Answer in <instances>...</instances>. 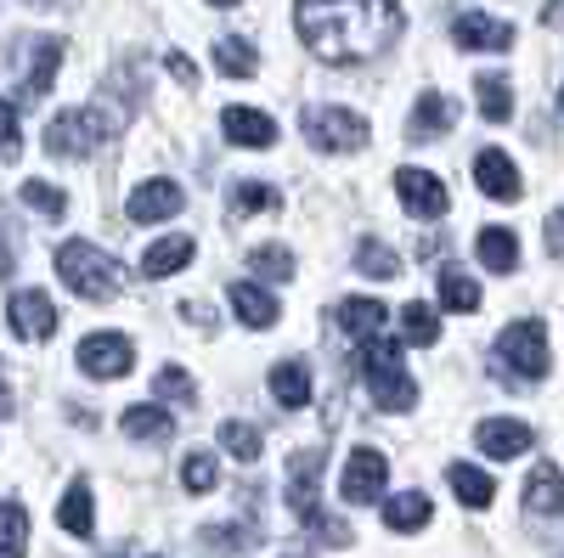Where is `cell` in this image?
<instances>
[{"instance_id":"7dc6e473","label":"cell","mask_w":564,"mask_h":558,"mask_svg":"<svg viewBox=\"0 0 564 558\" xmlns=\"http://www.w3.org/2000/svg\"><path fill=\"white\" fill-rule=\"evenodd\" d=\"M209 7H238V0H209Z\"/></svg>"},{"instance_id":"e575fe53","label":"cell","mask_w":564,"mask_h":558,"mask_svg":"<svg viewBox=\"0 0 564 558\" xmlns=\"http://www.w3.org/2000/svg\"><path fill=\"white\" fill-rule=\"evenodd\" d=\"M231 209L238 215H271V209H282V193L276 186H260V180H238L231 186Z\"/></svg>"},{"instance_id":"836d02e7","label":"cell","mask_w":564,"mask_h":558,"mask_svg":"<svg viewBox=\"0 0 564 558\" xmlns=\"http://www.w3.org/2000/svg\"><path fill=\"white\" fill-rule=\"evenodd\" d=\"M249 271L265 276V283H289V276H294V254L282 243H260V249H249Z\"/></svg>"},{"instance_id":"6da1fadb","label":"cell","mask_w":564,"mask_h":558,"mask_svg":"<svg viewBox=\"0 0 564 558\" xmlns=\"http://www.w3.org/2000/svg\"><path fill=\"white\" fill-rule=\"evenodd\" d=\"M300 40L322 63H372L384 57L401 34V7L395 0H294Z\"/></svg>"},{"instance_id":"d6a6232c","label":"cell","mask_w":564,"mask_h":558,"mask_svg":"<svg viewBox=\"0 0 564 558\" xmlns=\"http://www.w3.org/2000/svg\"><path fill=\"white\" fill-rule=\"evenodd\" d=\"M401 328H406V344H417V350L441 344V316L423 305V299H412V305L401 310Z\"/></svg>"},{"instance_id":"8992f818","label":"cell","mask_w":564,"mask_h":558,"mask_svg":"<svg viewBox=\"0 0 564 558\" xmlns=\"http://www.w3.org/2000/svg\"><path fill=\"white\" fill-rule=\"evenodd\" d=\"M322 462H327V451L322 446H311V451H294L289 457V507H294V519L300 525H311L316 536H327V541H350L345 530H334V519L322 514V502H316V474H322Z\"/></svg>"},{"instance_id":"d590c367","label":"cell","mask_w":564,"mask_h":558,"mask_svg":"<svg viewBox=\"0 0 564 558\" xmlns=\"http://www.w3.org/2000/svg\"><path fill=\"white\" fill-rule=\"evenodd\" d=\"M220 446L238 457V462H254L260 451H265V440H260V429L254 424H243V417H231V424H220Z\"/></svg>"},{"instance_id":"5bb4252c","label":"cell","mask_w":564,"mask_h":558,"mask_svg":"<svg viewBox=\"0 0 564 558\" xmlns=\"http://www.w3.org/2000/svg\"><path fill=\"white\" fill-rule=\"evenodd\" d=\"M452 40L463 45V52H508L513 45V29L502 18H486V12H463L452 23Z\"/></svg>"},{"instance_id":"9a60e30c","label":"cell","mask_w":564,"mask_h":558,"mask_svg":"<svg viewBox=\"0 0 564 558\" xmlns=\"http://www.w3.org/2000/svg\"><path fill=\"white\" fill-rule=\"evenodd\" d=\"M531 424H520V417H486V424L475 429V446L486 451V457H520V451H531Z\"/></svg>"},{"instance_id":"30bf717a","label":"cell","mask_w":564,"mask_h":558,"mask_svg":"<svg viewBox=\"0 0 564 558\" xmlns=\"http://www.w3.org/2000/svg\"><path fill=\"white\" fill-rule=\"evenodd\" d=\"M130 366H135V344L124 333H90L79 344V372H90V379H124Z\"/></svg>"},{"instance_id":"d6986e66","label":"cell","mask_w":564,"mask_h":558,"mask_svg":"<svg viewBox=\"0 0 564 558\" xmlns=\"http://www.w3.org/2000/svg\"><path fill=\"white\" fill-rule=\"evenodd\" d=\"M193 254H198V243L193 238H159L153 249H141V276H175V271H186L193 265Z\"/></svg>"},{"instance_id":"4fadbf2b","label":"cell","mask_w":564,"mask_h":558,"mask_svg":"<svg viewBox=\"0 0 564 558\" xmlns=\"http://www.w3.org/2000/svg\"><path fill=\"white\" fill-rule=\"evenodd\" d=\"M7 321H12V333H18V339L45 344V339L57 333V305L45 299L40 288H29V294H18V299L7 305Z\"/></svg>"},{"instance_id":"ab89813d","label":"cell","mask_w":564,"mask_h":558,"mask_svg":"<svg viewBox=\"0 0 564 558\" xmlns=\"http://www.w3.org/2000/svg\"><path fill=\"white\" fill-rule=\"evenodd\" d=\"M153 390H159L164 401H175V406H193V401H198V390H193V372H181V366H164L159 379H153Z\"/></svg>"},{"instance_id":"d4e9b609","label":"cell","mask_w":564,"mask_h":558,"mask_svg":"<svg viewBox=\"0 0 564 558\" xmlns=\"http://www.w3.org/2000/svg\"><path fill=\"white\" fill-rule=\"evenodd\" d=\"M480 283H475V276H468L463 265H441V305L446 310H457V316H475L480 310Z\"/></svg>"},{"instance_id":"7bdbcfd3","label":"cell","mask_w":564,"mask_h":558,"mask_svg":"<svg viewBox=\"0 0 564 558\" xmlns=\"http://www.w3.org/2000/svg\"><path fill=\"white\" fill-rule=\"evenodd\" d=\"M547 249H553V254H564V209H553V215H547Z\"/></svg>"},{"instance_id":"4dcf8cb0","label":"cell","mask_w":564,"mask_h":558,"mask_svg":"<svg viewBox=\"0 0 564 558\" xmlns=\"http://www.w3.org/2000/svg\"><path fill=\"white\" fill-rule=\"evenodd\" d=\"M475 97H480V113L491 124H508L513 119V90H508L502 74H475Z\"/></svg>"},{"instance_id":"f546056e","label":"cell","mask_w":564,"mask_h":558,"mask_svg":"<svg viewBox=\"0 0 564 558\" xmlns=\"http://www.w3.org/2000/svg\"><path fill=\"white\" fill-rule=\"evenodd\" d=\"M215 68H220L226 79H249V74L260 68V52H254L249 40L226 34V40H215Z\"/></svg>"},{"instance_id":"2e32d148","label":"cell","mask_w":564,"mask_h":558,"mask_svg":"<svg viewBox=\"0 0 564 558\" xmlns=\"http://www.w3.org/2000/svg\"><path fill=\"white\" fill-rule=\"evenodd\" d=\"M220 130H226L231 147H276V124L260 108H226L220 113Z\"/></svg>"},{"instance_id":"3957f363","label":"cell","mask_w":564,"mask_h":558,"mask_svg":"<svg viewBox=\"0 0 564 558\" xmlns=\"http://www.w3.org/2000/svg\"><path fill=\"white\" fill-rule=\"evenodd\" d=\"M547 328L542 321H508L502 339H497V372L508 384H542L547 379Z\"/></svg>"},{"instance_id":"7402d4cb","label":"cell","mask_w":564,"mask_h":558,"mask_svg":"<svg viewBox=\"0 0 564 558\" xmlns=\"http://www.w3.org/2000/svg\"><path fill=\"white\" fill-rule=\"evenodd\" d=\"M384 525L401 530V536H412V530H423V525H435V502L423 496V491H401V496L384 502Z\"/></svg>"},{"instance_id":"f35d334b","label":"cell","mask_w":564,"mask_h":558,"mask_svg":"<svg viewBox=\"0 0 564 558\" xmlns=\"http://www.w3.org/2000/svg\"><path fill=\"white\" fill-rule=\"evenodd\" d=\"M356 271H361V276H384V283H390V276H395L401 265H395V254H390L379 238H367V243L356 249Z\"/></svg>"},{"instance_id":"cb8c5ba5","label":"cell","mask_w":564,"mask_h":558,"mask_svg":"<svg viewBox=\"0 0 564 558\" xmlns=\"http://www.w3.org/2000/svg\"><path fill=\"white\" fill-rule=\"evenodd\" d=\"M452 119H457V108L441 97V90H423L406 130H412V142H423V135H446V130H452Z\"/></svg>"},{"instance_id":"c3c4849f","label":"cell","mask_w":564,"mask_h":558,"mask_svg":"<svg viewBox=\"0 0 564 558\" xmlns=\"http://www.w3.org/2000/svg\"><path fill=\"white\" fill-rule=\"evenodd\" d=\"M34 7H52V0H34Z\"/></svg>"},{"instance_id":"7c38bea8","label":"cell","mask_w":564,"mask_h":558,"mask_svg":"<svg viewBox=\"0 0 564 558\" xmlns=\"http://www.w3.org/2000/svg\"><path fill=\"white\" fill-rule=\"evenodd\" d=\"M468 169H475V186H480V193L497 198V204H513V198H520V186H525V180H520V164H513L502 147H480Z\"/></svg>"},{"instance_id":"9c48e42d","label":"cell","mask_w":564,"mask_h":558,"mask_svg":"<svg viewBox=\"0 0 564 558\" xmlns=\"http://www.w3.org/2000/svg\"><path fill=\"white\" fill-rule=\"evenodd\" d=\"M395 193H401V209L417 215V220H441V215L452 209L446 180L430 175V169H395Z\"/></svg>"},{"instance_id":"7a4b0ae2","label":"cell","mask_w":564,"mask_h":558,"mask_svg":"<svg viewBox=\"0 0 564 558\" xmlns=\"http://www.w3.org/2000/svg\"><path fill=\"white\" fill-rule=\"evenodd\" d=\"M57 276L85 299V305H108L119 288H124V265L113 254H102L97 243H85V238H68L57 243Z\"/></svg>"},{"instance_id":"83f0119b","label":"cell","mask_w":564,"mask_h":558,"mask_svg":"<svg viewBox=\"0 0 564 558\" xmlns=\"http://www.w3.org/2000/svg\"><path fill=\"white\" fill-rule=\"evenodd\" d=\"M57 519H63L68 536H90V530H97V507H90V485H85V480H74V485L63 491Z\"/></svg>"},{"instance_id":"44dd1931","label":"cell","mask_w":564,"mask_h":558,"mask_svg":"<svg viewBox=\"0 0 564 558\" xmlns=\"http://www.w3.org/2000/svg\"><path fill=\"white\" fill-rule=\"evenodd\" d=\"M271 401L276 406H311V361H276L271 366Z\"/></svg>"},{"instance_id":"ee69618b","label":"cell","mask_w":564,"mask_h":558,"mask_svg":"<svg viewBox=\"0 0 564 558\" xmlns=\"http://www.w3.org/2000/svg\"><path fill=\"white\" fill-rule=\"evenodd\" d=\"M170 74H175V79H181V85H193V79H198V68H193V63H186V57H181V52H175V57H170Z\"/></svg>"},{"instance_id":"277c9868","label":"cell","mask_w":564,"mask_h":558,"mask_svg":"<svg viewBox=\"0 0 564 558\" xmlns=\"http://www.w3.org/2000/svg\"><path fill=\"white\" fill-rule=\"evenodd\" d=\"M361 372H367V390L384 412H412L417 406V379L401 366V344L390 339H372L361 344Z\"/></svg>"},{"instance_id":"ba28073f","label":"cell","mask_w":564,"mask_h":558,"mask_svg":"<svg viewBox=\"0 0 564 558\" xmlns=\"http://www.w3.org/2000/svg\"><path fill=\"white\" fill-rule=\"evenodd\" d=\"M384 480H390V462H384V451L356 446V451H350V462H345V480H339V491H345V502L367 507V502H384Z\"/></svg>"},{"instance_id":"484cf974","label":"cell","mask_w":564,"mask_h":558,"mask_svg":"<svg viewBox=\"0 0 564 558\" xmlns=\"http://www.w3.org/2000/svg\"><path fill=\"white\" fill-rule=\"evenodd\" d=\"M119 429H124L130 440H159V446H164V440L175 435V417L153 401V406H130V412L119 417Z\"/></svg>"},{"instance_id":"5b68a950","label":"cell","mask_w":564,"mask_h":558,"mask_svg":"<svg viewBox=\"0 0 564 558\" xmlns=\"http://www.w3.org/2000/svg\"><path fill=\"white\" fill-rule=\"evenodd\" d=\"M119 130L113 113L102 108H74V113H57L52 124H45V153L52 158H90L108 135Z\"/></svg>"},{"instance_id":"4316f807","label":"cell","mask_w":564,"mask_h":558,"mask_svg":"<svg viewBox=\"0 0 564 558\" xmlns=\"http://www.w3.org/2000/svg\"><path fill=\"white\" fill-rule=\"evenodd\" d=\"M475 254H480L486 271H513V265H520V238H513L508 226H486L475 238Z\"/></svg>"},{"instance_id":"ffe728a7","label":"cell","mask_w":564,"mask_h":558,"mask_svg":"<svg viewBox=\"0 0 564 558\" xmlns=\"http://www.w3.org/2000/svg\"><path fill=\"white\" fill-rule=\"evenodd\" d=\"M339 328H345L356 344L384 339V299H339Z\"/></svg>"},{"instance_id":"f6af8a7d","label":"cell","mask_w":564,"mask_h":558,"mask_svg":"<svg viewBox=\"0 0 564 558\" xmlns=\"http://www.w3.org/2000/svg\"><path fill=\"white\" fill-rule=\"evenodd\" d=\"M542 23H547V29H558V23H564V0H547V12H542Z\"/></svg>"},{"instance_id":"ac0fdd59","label":"cell","mask_w":564,"mask_h":558,"mask_svg":"<svg viewBox=\"0 0 564 558\" xmlns=\"http://www.w3.org/2000/svg\"><path fill=\"white\" fill-rule=\"evenodd\" d=\"M231 310H238V321H243V328H276V321H282V305L260 288V283H231Z\"/></svg>"},{"instance_id":"681fc988","label":"cell","mask_w":564,"mask_h":558,"mask_svg":"<svg viewBox=\"0 0 564 558\" xmlns=\"http://www.w3.org/2000/svg\"><path fill=\"white\" fill-rule=\"evenodd\" d=\"M558 102H564V90H558Z\"/></svg>"},{"instance_id":"e0dca14e","label":"cell","mask_w":564,"mask_h":558,"mask_svg":"<svg viewBox=\"0 0 564 558\" xmlns=\"http://www.w3.org/2000/svg\"><path fill=\"white\" fill-rule=\"evenodd\" d=\"M525 514H536V519H553V514H564V474L553 469V462H536V474L525 480Z\"/></svg>"},{"instance_id":"bcb514c9","label":"cell","mask_w":564,"mask_h":558,"mask_svg":"<svg viewBox=\"0 0 564 558\" xmlns=\"http://www.w3.org/2000/svg\"><path fill=\"white\" fill-rule=\"evenodd\" d=\"M0 276H12V254H7V243H0Z\"/></svg>"},{"instance_id":"8fae6325","label":"cell","mask_w":564,"mask_h":558,"mask_svg":"<svg viewBox=\"0 0 564 558\" xmlns=\"http://www.w3.org/2000/svg\"><path fill=\"white\" fill-rule=\"evenodd\" d=\"M186 209V193H181V186L175 180H164V175H153V180H141L135 186V193H130V220L135 226H159V220H175Z\"/></svg>"},{"instance_id":"603a6c76","label":"cell","mask_w":564,"mask_h":558,"mask_svg":"<svg viewBox=\"0 0 564 558\" xmlns=\"http://www.w3.org/2000/svg\"><path fill=\"white\" fill-rule=\"evenodd\" d=\"M446 480H452V491H457L463 507H491L497 502V480L486 469H475V462H452Z\"/></svg>"},{"instance_id":"52a82bcc","label":"cell","mask_w":564,"mask_h":558,"mask_svg":"<svg viewBox=\"0 0 564 558\" xmlns=\"http://www.w3.org/2000/svg\"><path fill=\"white\" fill-rule=\"evenodd\" d=\"M305 135H311V147H322V153H361L367 147V119L350 113V108H311L305 113Z\"/></svg>"},{"instance_id":"8d00e7d4","label":"cell","mask_w":564,"mask_h":558,"mask_svg":"<svg viewBox=\"0 0 564 558\" xmlns=\"http://www.w3.org/2000/svg\"><path fill=\"white\" fill-rule=\"evenodd\" d=\"M23 204H29L34 215H45V220L68 215V193H57L52 180H23Z\"/></svg>"},{"instance_id":"1f68e13d","label":"cell","mask_w":564,"mask_h":558,"mask_svg":"<svg viewBox=\"0 0 564 558\" xmlns=\"http://www.w3.org/2000/svg\"><path fill=\"white\" fill-rule=\"evenodd\" d=\"M29 552V514L23 502H0V558H23Z\"/></svg>"},{"instance_id":"b9f144b4","label":"cell","mask_w":564,"mask_h":558,"mask_svg":"<svg viewBox=\"0 0 564 558\" xmlns=\"http://www.w3.org/2000/svg\"><path fill=\"white\" fill-rule=\"evenodd\" d=\"M181 316H186V321H198L204 333L215 328V310H209V305H198V299H186V305H181Z\"/></svg>"},{"instance_id":"f1b7e54d","label":"cell","mask_w":564,"mask_h":558,"mask_svg":"<svg viewBox=\"0 0 564 558\" xmlns=\"http://www.w3.org/2000/svg\"><path fill=\"white\" fill-rule=\"evenodd\" d=\"M63 68V40H34V63H29V85H23V97H45L52 90Z\"/></svg>"},{"instance_id":"60d3db41","label":"cell","mask_w":564,"mask_h":558,"mask_svg":"<svg viewBox=\"0 0 564 558\" xmlns=\"http://www.w3.org/2000/svg\"><path fill=\"white\" fill-rule=\"evenodd\" d=\"M23 153V124H18V108L0 97V158H18Z\"/></svg>"},{"instance_id":"74e56055","label":"cell","mask_w":564,"mask_h":558,"mask_svg":"<svg viewBox=\"0 0 564 558\" xmlns=\"http://www.w3.org/2000/svg\"><path fill=\"white\" fill-rule=\"evenodd\" d=\"M181 485L193 491V496L215 491V485H220V469H215V457H209V451H193V457H186V462H181Z\"/></svg>"}]
</instances>
